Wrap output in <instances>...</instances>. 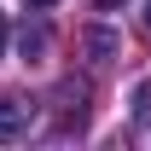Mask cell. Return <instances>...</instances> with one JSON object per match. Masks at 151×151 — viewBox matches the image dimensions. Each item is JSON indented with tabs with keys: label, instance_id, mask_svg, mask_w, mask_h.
<instances>
[{
	"label": "cell",
	"instance_id": "cell-6",
	"mask_svg": "<svg viewBox=\"0 0 151 151\" xmlns=\"http://www.w3.org/2000/svg\"><path fill=\"white\" fill-rule=\"evenodd\" d=\"M29 6H52V0H29Z\"/></svg>",
	"mask_w": 151,
	"mask_h": 151
},
{
	"label": "cell",
	"instance_id": "cell-3",
	"mask_svg": "<svg viewBox=\"0 0 151 151\" xmlns=\"http://www.w3.org/2000/svg\"><path fill=\"white\" fill-rule=\"evenodd\" d=\"M0 52H6V12H0Z\"/></svg>",
	"mask_w": 151,
	"mask_h": 151
},
{
	"label": "cell",
	"instance_id": "cell-5",
	"mask_svg": "<svg viewBox=\"0 0 151 151\" xmlns=\"http://www.w3.org/2000/svg\"><path fill=\"white\" fill-rule=\"evenodd\" d=\"M145 29H151V0H145Z\"/></svg>",
	"mask_w": 151,
	"mask_h": 151
},
{
	"label": "cell",
	"instance_id": "cell-1",
	"mask_svg": "<svg viewBox=\"0 0 151 151\" xmlns=\"http://www.w3.org/2000/svg\"><path fill=\"white\" fill-rule=\"evenodd\" d=\"M23 122H29V111H23V105H12V99H0V145H6V139H18Z\"/></svg>",
	"mask_w": 151,
	"mask_h": 151
},
{
	"label": "cell",
	"instance_id": "cell-4",
	"mask_svg": "<svg viewBox=\"0 0 151 151\" xmlns=\"http://www.w3.org/2000/svg\"><path fill=\"white\" fill-rule=\"evenodd\" d=\"M93 6H105V12H111V6H122V0H93Z\"/></svg>",
	"mask_w": 151,
	"mask_h": 151
},
{
	"label": "cell",
	"instance_id": "cell-2",
	"mask_svg": "<svg viewBox=\"0 0 151 151\" xmlns=\"http://www.w3.org/2000/svg\"><path fill=\"white\" fill-rule=\"evenodd\" d=\"M134 111H139V116H151V81H139V93H134Z\"/></svg>",
	"mask_w": 151,
	"mask_h": 151
}]
</instances>
